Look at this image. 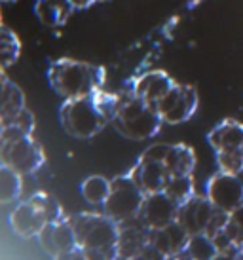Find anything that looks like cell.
Returning <instances> with one entry per match:
<instances>
[{"label": "cell", "instance_id": "6da1fadb", "mask_svg": "<svg viewBox=\"0 0 243 260\" xmlns=\"http://www.w3.org/2000/svg\"><path fill=\"white\" fill-rule=\"evenodd\" d=\"M107 73L103 67L92 65L76 59H57L51 61L48 69V82L53 91L63 99H78L93 95L105 87Z\"/></svg>", "mask_w": 243, "mask_h": 260}, {"label": "cell", "instance_id": "7a4b0ae2", "mask_svg": "<svg viewBox=\"0 0 243 260\" xmlns=\"http://www.w3.org/2000/svg\"><path fill=\"white\" fill-rule=\"evenodd\" d=\"M0 159L2 166L12 167L21 175L36 173L46 161L42 146L27 131L15 125L0 127Z\"/></svg>", "mask_w": 243, "mask_h": 260}, {"label": "cell", "instance_id": "3957f363", "mask_svg": "<svg viewBox=\"0 0 243 260\" xmlns=\"http://www.w3.org/2000/svg\"><path fill=\"white\" fill-rule=\"evenodd\" d=\"M162 123L164 120L156 107L143 101L131 91L124 93V101L112 120L114 129L122 137L131 139V141H146L154 137L162 127Z\"/></svg>", "mask_w": 243, "mask_h": 260}, {"label": "cell", "instance_id": "277c9868", "mask_svg": "<svg viewBox=\"0 0 243 260\" xmlns=\"http://www.w3.org/2000/svg\"><path fill=\"white\" fill-rule=\"evenodd\" d=\"M59 122L63 129L76 139H92L105 129L108 118L101 112L95 95L78 99H65L59 109Z\"/></svg>", "mask_w": 243, "mask_h": 260}, {"label": "cell", "instance_id": "5b68a950", "mask_svg": "<svg viewBox=\"0 0 243 260\" xmlns=\"http://www.w3.org/2000/svg\"><path fill=\"white\" fill-rule=\"evenodd\" d=\"M71 224L74 228L76 243L82 249H101L118 253V234L120 224L112 220L108 215L99 213H78L72 215Z\"/></svg>", "mask_w": 243, "mask_h": 260}, {"label": "cell", "instance_id": "8992f818", "mask_svg": "<svg viewBox=\"0 0 243 260\" xmlns=\"http://www.w3.org/2000/svg\"><path fill=\"white\" fill-rule=\"evenodd\" d=\"M207 143L215 150L217 166L221 171L243 173V123L222 120L209 131Z\"/></svg>", "mask_w": 243, "mask_h": 260}, {"label": "cell", "instance_id": "52a82bcc", "mask_svg": "<svg viewBox=\"0 0 243 260\" xmlns=\"http://www.w3.org/2000/svg\"><path fill=\"white\" fill-rule=\"evenodd\" d=\"M144 190L131 175H118L110 181V194L103 203L105 215L116 220L118 224H126L139 218L141 207L144 202Z\"/></svg>", "mask_w": 243, "mask_h": 260}, {"label": "cell", "instance_id": "ba28073f", "mask_svg": "<svg viewBox=\"0 0 243 260\" xmlns=\"http://www.w3.org/2000/svg\"><path fill=\"white\" fill-rule=\"evenodd\" d=\"M167 145L158 143V145L148 146L146 150L139 156L137 164L131 167L129 175L133 177V181L144 190V194L152 192H162L171 179V173L167 171V166L164 161V154Z\"/></svg>", "mask_w": 243, "mask_h": 260}, {"label": "cell", "instance_id": "9c48e42d", "mask_svg": "<svg viewBox=\"0 0 243 260\" xmlns=\"http://www.w3.org/2000/svg\"><path fill=\"white\" fill-rule=\"evenodd\" d=\"M198 91L196 87L190 84H179L175 82V86L167 91L162 101L156 105L158 112L162 116L164 123H177L188 122L194 116V112L198 110Z\"/></svg>", "mask_w": 243, "mask_h": 260}, {"label": "cell", "instance_id": "30bf717a", "mask_svg": "<svg viewBox=\"0 0 243 260\" xmlns=\"http://www.w3.org/2000/svg\"><path fill=\"white\" fill-rule=\"evenodd\" d=\"M205 196L219 211L232 213L243 203V181L239 175L226 173V171H217L211 175L205 186Z\"/></svg>", "mask_w": 243, "mask_h": 260}, {"label": "cell", "instance_id": "8fae6325", "mask_svg": "<svg viewBox=\"0 0 243 260\" xmlns=\"http://www.w3.org/2000/svg\"><path fill=\"white\" fill-rule=\"evenodd\" d=\"M215 213H217V207L211 203V200H209L207 196L194 194L188 202L179 205L177 222L190 236H198V234H205L207 232Z\"/></svg>", "mask_w": 243, "mask_h": 260}, {"label": "cell", "instance_id": "7c38bea8", "mask_svg": "<svg viewBox=\"0 0 243 260\" xmlns=\"http://www.w3.org/2000/svg\"><path fill=\"white\" fill-rule=\"evenodd\" d=\"M177 213H179V203L171 200L162 190V192H152V194L144 196L143 207L139 213V220L148 230H158V228H164L167 224L175 222Z\"/></svg>", "mask_w": 243, "mask_h": 260}, {"label": "cell", "instance_id": "4fadbf2b", "mask_svg": "<svg viewBox=\"0 0 243 260\" xmlns=\"http://www.w3.org/2000/svg\"><path fill=\"white\" fill-rule=\"evenodd\" d=\"M38 241H40V247L50 256H55L57 253H63V251L78 247L76 236H74V228H72L69 217L46 224L42 232L38 234Z\"/></svg>", "mask_w": 243, "mask_h": 260}, {"label": "cell", "instance_id": "5bb4252c", "mask_svg": "<svg viewBox=\"0 0 243 260\" xmlns=\"http://www.w3.org/2000/svg\"><path fill=\"white\" fill-rule=\"evenodd\" d=\"M46 224H48L46 215L31 200L17 203L15 209L10 213V226L23 239L38 238V234L42 232Z\"/></svg>", "mask_w": 243, "mask_h": 260}, {"label": "cell", "instance_id": "9a60e30c", "mask_svg": "<svg viewBox=\"0 0 243 260\" xmlns=\"http://www.w3.org/2000/svg\"><path fill=\"white\" fill-rule=\"evenodd\" d=\"M173 86H175V80L167 73H164V71H148V73L137 76L128 91H131L133 95L141 97L143 101L156 107Z\"/></svg>", "mask_w": 243, "mask_h": 260}, {"label": "cell", "instance_id": "2e32d148", "mask_svg": "<svg viewBox=\"0 0 243 260\" xmlns=\"http://www.w3.org/2000/svg\"><path fill=\"white\" fill-rule=\"evenodd\" d=\"M148 243H150V230L139 218L131 220V222L120 224L118 245H116L118 247V258H129V256L141 254Z\"/></svg>", "mask_w": 243, "mask_h": 260}, {"label": "cell", "instance_id": "e0dca14e", "mask_svg": "<svg viewBox=\"0 0 243 260\" xmlns=\"http://www.w3.org/2000/svg\"><path fill=\"white\" fill-rule=\"evenodd\" d=\"M188 241H190V234L177 220L164 226V228L150 230V243L156 245L167 258L185 253Z\"/></svg>", "mask_w": 243, "mask_h": 260}, {"label": "cell", "instance_id": "ac0fdd59", "mask_svg": "<svg viewBox=\"0 0 243 260\" xmlns=\"http://www.w3.org/2000/svg\"><path fill=\"white\" fill-rule=\"evenodd\" d=\"M25 107V93L15 82L8 78L6 73L2 71L0 76V125H6L19 116Z\"/></svg>", "mask_w": 243, "mask_h": 260}, {"label": "cell", "instance_id": "d6986e66", "mask_svg": "<svg viewBox=\"0 0 243 260\" xmlns=\"http://www.w3.org/2000/svg\"><path fill=\"white\" fill-rule=\"evenodd\" d=\"M72 12H74V6L69 0H36L35 4V14L38 21L50 29L63 27L69 21Z\"/></svg>", "mask_w": 243, "mask_h": 260}, {"label": "cell", "instance_id": "ffe728a7", "mask_svg": "<svg viewBox=\"0 0 243 260\" xmlns=\"http://www.w3.org/2000/svg\"><path fill=\"white\" fill-rule=\"evenodd\" d=\"M221 253L239 251L243 245V203L228 215V222L224 230L213 239Z\"/></svg>", "mask_w": 243, "mask_h": 260}, {"label": "cell", "instance_id": "44dd1931", "mask_svg": "<svg viewBox=\"0 0 243 260\" xmlns=\"http://www.w3.org/2000/svg\"><path fill=\"white\" fill-rule=\"evenodd\" d=\"M164 161L167 166V171L171 177L177 175H192L194 167H196V154L188 145L183 143H175V145H167L164 154Z\"/></svg>", "mask_w": 243, "mask_h": 260}, {"label": "cell", "instance_id": "7402d4cb", "mask_svg": "<svg viewBox=\"0 0 243 260\" xmlns=\"http://www.w3.org/2000/svg\"><path fill=\"white\" fill-rule=\"evenodd\" d=\"M21 55V40L8 25H2L0 29V65L2 71L12 67Z\"/></svg>", "mask_w": 243, "mask_h": 260}, {"label": "cell", "instance_id": "603a6c76", "mask_svg": "<svg viewBox=\"0 0 243 260\" xmlns=\"http://www.w3.org/2000/svg\"><path fill=\"white\" fill-rule=\"evenodd\" d=\"M21 190V173H17L8 166H0V202L12 203L15 200H19Z\"/></svg>", "mask_w": 243, "mask_h": 260}, {"label": "cell", "instance_id": "cb8c5ba5", "mask_svg": "<svg viewBox=\"0 0 243 260\" xmlns=\"http://www.w3.org/2000/svg\"><path fill=\"white\" fill-rule=\"evenodd\" d=\"M80 192H82V198L87 203L103 205L107 202L108 194H110V181L101 177V175H92V177H87L86 181L82 182Z\"/></svg>", "mask_w": 243, "mask_h": 260}, {"label": "cell", "instance_id": "d4e9b609", "mask_svg": "<svg viewBox=\"0 0 243 260\" xmlns=\"http://www.w3.org/2000/svg\"><path fill=\"white\" fill-rule=\"evenodd\" d=\"M185 253L192 260H213L219 249L207 234H198V236H190Z\"/></svg>", "mask_w": 243, "mask_h": 260}, {"label": "cell", "instance_id": "484cf974", "mask_svg": "<svg viewBox=\"0 0 243 260\" xmlns=\"http://www.w3.org/2000/svg\"><path fill=\"white\" fill-rule=\"evenodd\" d=\"M164 192L171 200L183 205L185 202H188L196 192H194V181L192 175H177V177H171L167 184H165Z\"/></svg>", "mask_w": 243, "mask_h": 260}, {"label": "cell", "instance_id": "4316f807", "mask_svg": "<svg viewBox=\"0 0 243 260\" xmlns=\"http://www.w3.org/2000/svg\"><path fill=\"white\" fill-rule=\"evenodd\" d=\"M29 200L35 203V205L40 207V211H42L44 215H46V218H48V222H55V220L65 218L61 203H59L51 194H46V192H36V194L31 196Z\"/></svg>", "mask_w": 243, "mask_h": 260}, {"label": "cell", "instance_id": "83f0119b", "mask_svg": "<svg viewBox=\"0 0 243 260\" xmlns=\"http://www.w3.org/2000/svg\"><path fill=\"white\" fill-rule=\"evenodd\" d=\"M6 125H15V127H19V129L27 131V133H31L33 135V131H35L36 127V120H35V114L31 112L29 109H25L19 116H15L14 120L10 123H6ZM2 127V125H0Z\"/></svg>", "mask_w": 243, "mask_h": 260}, {"label": "cell", "instance_id": "f1b7e54d", "mask_svg": "<svg viewBox=\"0 0 243 260\" xmlns=\"http://www.w3.org/2000/svg\"><path fill=\"white\" fill-rule=\"evenodd\" d=\"M118 260H169V258H167V256H165V254L162 253L156 245L148 243V245L144 247V251L141 254L129 256V258H118Z\"/></svg>", "mask_w": 243, "mask_h": 260}, {"label": "cell", "instance_id": "f546056e", "mask_svg": "<svg viewBox=\"0 0 243 260\" xmlns=\"http://www.w3.org/2000/svg\"><path fill=\"white\" fill-rule=\"evenodd\" d=\"M53 260H87L86 258V251L82 247H74V249H69V251H63V253H57L55 256H51Z\"/></svg>", "mask_w": 243, "mask_h": 260}, {"label": "cell", "instance_id": "4dcf8cb0", "mask_svg": "<svg viewBox=\"0 0 243 260\" xmlns=\"http://www.w3.org/2000/svg\"><path fill=\"white\" fill-rule=\"evenodd\" d=\"M84 251H86L87 260H116L118 258V253H112V251H101V249H84Z\"/></svg>", "mask_w": 243, "mask_h": 260}, {"label": "cell", "instance_id": "1f68e13d", "mask_svg": "<svg viewBox=\"0 0 243 260\" xmlns=\"http://www.w3.org/2000/svg\"><path fill=\"white\" fill-rule=\"evenodd\" d=\"M74 10H87V8H92L95 2H99V0H69Z\"/></svg>", "mask_w": 243, "mask_h": 260}, {"label": "cell", "instance_id": "d6a6232c", "mask_svg": "<svg viewBox=\"0 0 243 260\" xmlns=\"http://www.w3.org/2000/svg\"><path fill=\"white\" fill-rule=\"evenodd\" d=\"M213 260H239V251H228V253H217Z\"/></svg>", "mask_w": 243, "mask_h": 260}, {"label": "cell", "instance_id": "836d02e7", "mask_svg": "<svg viewBox=\"0 0 243 260\" xmlns=\"http://www.w3.org/2000/svg\"><path fill=\"white\" fill-rule=\"evenodd\" d=\"M169 260H192V258H190L186 253H180V254H177V256H171Z\"/></svg>", "mask_w": 243, "mask_h": 260}, {"label": "cell", "instance_id": "e575fe53", "mask_svg": "<svg viewBox=\"0 0 243 260\" xmlns=\"http://www.w3.org/2000/svg\"><path fill=\"white\" fill-rule=\"evenodd\" d=\"M239 260H243V245H241V249H239Z\"/></svg>", "mask_w": 243, "mask_h": 260}, {"label": "cell", "instance_id": "d590c367", "mask_svg": "<svg viewBox=\"0 0 243 260\" xmlns=\"http://www.w3.org/2000/svg\"><path fill=\"white\" fill-rule=\"evenodd\" d=\"M99 2H107V0H99Z\"/></svg>", "mask_w": 243, "mask_h": 260}, {"label": "cell", "instance_id": "8d00e7d4", "mask_svg": "<svg viewBox=\"0 0 243 260\" xmlns=\"http://www.w3.org/2000/svg\"><path fill=\"white\" fill-rule=\"evenodd\" d=\"M6 2H10V0H6Z\"/></svg>", "mask_w": 243, "mask_h": 260}]
</instances>
